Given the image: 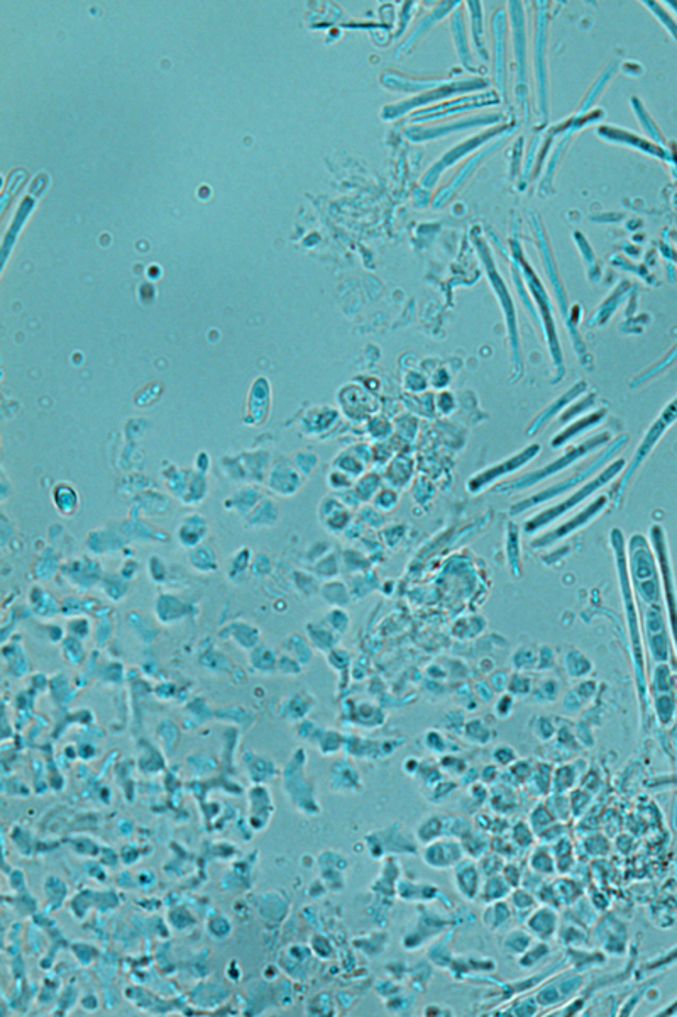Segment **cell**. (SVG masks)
I'll list each match as a JSON object with an SVG mask.
<instances>
[{
  "instance_id": "obj_5",
  "label": "cell",
  "mask_w": 677,
  "mask_h": 1017,
  "mask_svg": "<svg viewBox=\"0 0 677 1017\" xmlns=\"http://www.w3.org/2000/svg\"><path fill=\"white\" fill-rule=\"evenodd\" d=\"M677 421V399L669 405V407L664 409V413L661 414L659 420L655 421L652 424L651 429H648L647 435H645L644 442L642 445L636 448L635 457H633L632 463H630L629 470H627L625 476H623L622 483H620V492L629 485L632 477L635 476L636 470L641 468V465L644 463L645 458L651 455L654 446L659 443V439L663 438L664 433L669 429L670 424L676 423Z\"/></svg>"
},
{
  "instance_id": "obj_4",
  "label": "cell",
  "mask_w": 677,
  "mask_h": 1017,
  "mask_svg": "<svg viewBox=\"0 0 677 1017\" xmlns=\"http://www.w3.org/2000/svg\"><path fill=\"white\" fill-rule=\"evenodd\" d=\"M623 443H625V438L620 442V445L611 446V448L608 449V451H605V454L601 455L598 460L593 461L588 468H585V470H582V472L576 473L573 479H567L566 482H560L557 485H552L551 489H548V491L533 495V498L526 499V501H520L519 504H515L514 507H511V514L517 516V514L526 513V511L532 509L533 505H539L542 504V502L552 501V499L561 498V495L571 494L574 487L583 485V483H586V480L591 479V477L595 476V473L598 472V470H600V468L603 467L608 460H610L611 455L622 448Z\"/></svg>"
},
{
  "instance_id": "obj_2",
  "label": "cell",
  "mask_w": 677,
  "mask_h": 1017,
  "mask_svg": "<svg viewBox=\"0 0 677 1017\" xmlns=\"http://www.w3.org/2000/svg\"><path fill=\"white\" fill-rule=\"evenodd\" d=\"M623 467H625V460H619L614 461L613 465H608L603 472H601L600 477H596V479L586 482L585 485L579 489V491L574 492V494H569V498H567L566 501L554 505V507L548 509V511H544V513L537 514L533 519H530L529 523L526 524V532H539V529H542V527L549 526V524L557 521V517H563L564 514L569 513L571 509L577 507V505L582 504L583 501H586L589 495L595 494L596 491H600L601 487L607 485L611 479H614V477L619 476V473L622 472Z\"/></svg>"
},
{
  "instance_id": "obj_7",
  "label": "cell",
  "mask_w": 677,
  "mask_h": 1017,
  "mask_svg": "<svg viewBox=\"0 0 677 1017\" xmlns=\"http://www.w3.org/2000/svg\"><path fill=\"white\" fill-rule=\"evenodd\" d=\"M607 504V499L601 498L591 505V507L583 511L582 514H577L574 519L567 521L563 526L557 527L555 532H552L551 535L545 536V538L537 539L533 541V546H545L552 545V543L557 541V539L566 538L567 535H571V532H576L577 527L585 526L588 521H591L596 514L600 513L601 509Z\"/></svg>"
},
{
  "instance_id": "obj_1",
  "label": "cell",
  "mask_w": 677,
  "mask_h": 1017,
  "mask_svg": "<svg viewBox=\"0 0 677 1017\" xmlns=\"http://www.w3.org/2000/svg\"><path fill=\"white\" fill-rule=\"evenodd\" d=\"M630 572L636 582L639 595L647 604H661V577L654 554L641 535L630 541Z\"/></svg>"
},
{
  "instance_id": "obj_3",
  "label": "cell",
  "mask_w": 677,
  "mask_h": 1017,
  "mask_svg": "<svg viewBox=\"0 0 677 1017\" xmlns=\"http://www.w3.org/2000/svg\"><path fill=\"white\" fill-rule=\"evenodd\" d=\"M608 438H610L608 435L596 436V438L589 439V442L583 443V445L571 449V451L563 455L560 460L552 461V463H549L548 467L542 468V470L529 473V476L522 477V479L517 480V482L511 483V485H501L498 491L517 492L529 489V487L535 485V483L542 482V480L549 479V477L555 476V473L563 472L569 465L576 463V461L585 458L586 455L595 451L598 446L605 445Z\"/></svg>"
},
{
  "instance_id": "obj_6",
  "label": "cell",
  "mask_w": 677,
  "mask_h": 1017,
  "mask_svg": "<svg viewBox=\"0 0 677 1017\" xmlns=\"http://www.w3.org/2000/svg\"><path fill=\"white\" fill-rule=\"evenodd\" d=\"M539 449L541 448L537 445L530 446V448H527L526 451L517 455V457L510 458V460L505 461V463L496 465V467L489 468V470H485V472L474 477V479H471L470 485H467L471 494L485 491L486 487L495 482L496 479H501V477L508 476V473L515 472V470H519L527 461L533 460V458L537 457Z\"/></svg>"
}]
</instances>
